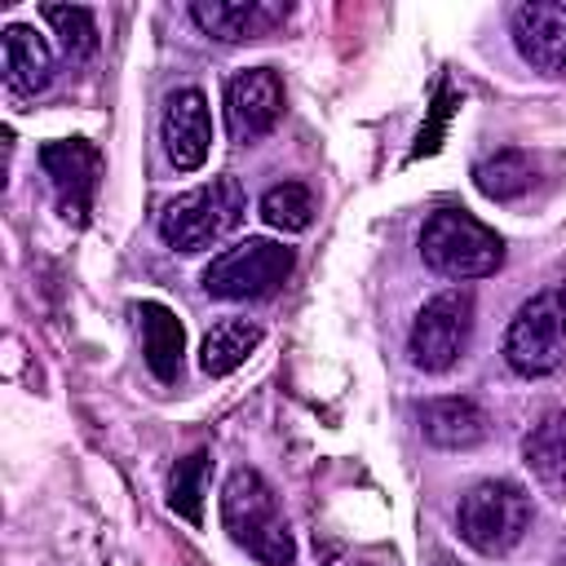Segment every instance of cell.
<instances>
[{"instance_id":"1","label":"cell","mask_w":566,"mask_h":566,"mask_svg":"<svg viewBox=\"0 0 566 566\" xmlns=\"http://www.w3.org/2000/svg\"><path fill=\"white\" fill-rule=\"evenodd\" d=\"M221 526L261 566H292L296 562V539L287 531L279 495L256 469H234L226 478V486H221Z\"/></svg>"},{"instance_id":"2","label":"cell","mask_w":566,"mask_h":566,"mask_svg":"<svg viewBox=\"0 0 566 566\" xmlns=\"http://www.w3.org/2000/svg\"><path fill=\"white\" fill-rule=\"evenodd\" d=\"M420 256L433 274L469 283V279H486L504 265V243L500 234L478 221L464 208H438L424 226H420Z\"/></svg>"},{"instance_id":"3","label":"cell","mask_w":566,"mask_h":566,"mask_svg":"<svg viewBox=\"0 0 566 566\" xmlns=\"http://www.w3.org/2000/svg\"><path fill=\"white\" fill-rule=\"evenodd\" d=\"M531 531V495L517 482L504 478H486L478 486H469L460 495L455 509V535L482 553V557H504L522 544V535Z\"/></svg>"},{"instance_id":"4","label":"cell","mask_w":566,"mask_h":566,"mask_svg":"<svg viewBox=\"0 0 566 566\" xmlns=\"http://www.w3.org/2000/svg\"><path fill=\"white\" fill-rule=\"evenodd\" d=\"M248 212L243 186L234 177H212L186 195H177L164 212H159V239L177 252H203L212 243H221Z\"/></svg>"},{"instance_id":"5","label":"cell","mask_w":566,"mask_h":566,"mask_svg":"<svg viewBox=\"0 0 566 566\" xmlns=\"http://www.w3.org/2000/svg\"><path fill=\"white\" fill-rule=\"evenodd\" d=\"M504 363L517 376H548L566 363V283L535 292L504 332Z\"/></svg>"},{"instance_id":"6","label":"cell","mask_w":566,"mask_h":566,"mask_svg":"<svg viewBox=\"0 0 566 566\" xmlns=\"http://www.w3.org/2000/svg\"><path fill=\"white\" fill-rule=\"evenodd\" d=\"M296 252L274 239H239L203 265V292L217 301H261L292 274Z\"/></svg>"},{"instance_id":"7","label":"cell","mask_w":566,"mask_h":566,"mask_svg":"<svg viewBox=\"0 0 566 566\" xmlns=\"http://www.w3.org/2000/svg\"><path fill=\"white\" fill-rule=\"evenodd\" d=\"M473 332V292L469 287H447L438 296H429L407 332V358L411 367L438 376L447 367H455V358L464 354Z\"/></svg>"},{"instance_id":"8","label":"cell","mask_w":566,"mask_h":566,"mask_svg":"<svg viewBox=\"0 0 566 566\" xmlns=\"http://www.w3.org/2000/svg\"><path fill=\"white\" fill-rule=\"evenodd\" d=\"M283 115V80L274 66H248L226 84V128L239 146L261 142Z\"/></svg>"},{"instance_id":"9","label":"cell","mask_w":566,"mask_h":566,"mask_svg":"<svg viewBox=\"0 0 566 566\" xmlns=\"http://www.w3.org/2000/svg\"><path fill=\"white\" fill-rule=\"evenodd\" d=\"M159 137H164V155L177 172H195L203 168L208 150H212V115H208V97L199 88H172L164 102V119H159Z\"/></svg>"},{"instance_id":"10","label":"cell","mask_w":566,"mask_h":566,"mask_svg":"<svg viewBox=\"0 0 566 566\" xmlns=\"http://www.w3.org/2000/svg\"><path fill=\"white\" fill-rule=\"evenodd\" d=\"M509 31H513L522 62H531L539 75L566 84V4H548V0L517 4Z\"/></svg>"},{"instance_id":"11","label":"cell","mask_w":566,"mask_h":566,"mask_svg":"<svg viewBox=\"0 0 566 566\" xmlns=\"http://www.w3.org/2000/svg\"><path fill=\"white\" fill-rule=\"evenodd\" d=\"M40 164H44V172L62 199V212L84 221L93 190H97V177H102V150L84 137H66V142H49L40 150Z\"/></svg>"},{"instance_id":"12","label":"cell","mask_w":566,"mask_h":566,"mask_svg":"<svg viewBox=\"0 0 566 566\" xmlns=\"http://www.w3.org/2000/svg\"><path fill=\"white\" fill-rule=\"evenodd\" d=\"M287 13H292V4H279V0H195L190 4L195 27L221 44L261 40L274 27H283Z\"/></svg>"},{"instance_id":"13","label":"cell","mask_w":566,"mask_h":566,"mask_svg":"<svg viewBox=\"0 0 566 566\" xmlns=\"http://www.w3.org/2000/svg\"><path fill=\"white\" fill-rule=\"evenodd\" d=\"M0 66H4L9 93L31 97V93H44V88L53 84L57 57H53L49 40H44L35 27L13 22V27H4V35H0Z\"/></svg>"},{"instance_id":"14","label":"cell","mask_w":566,"mask_h":566,"mask_svg":"<svg viewBox=\"0 0 566 566\" xmlns=\"http://www.w3.org/2000/svg\"><path fill=\"white\" fill-rule=\"evenodd\" d=\"M424 442L442 451H473L491 438V416L473 398H429L416 411Z\"/></svg>"},{"instance_id":"15","label":"cell","mask_w":566,"mask_h":566,"mask_svg":"<svg viewBox=\"0 0 566 566\" xmlns=\"http://www.w3.org/2000/svg\"><path fill=\"white\" fill-rule=\"evenodd\" d=\"M133 314H137L146 367H150L159 380H177V376H181V354H186V327H181V318H177L168 305H159V301L133 305Z\"/></svg>"},{"instance_id":"16","label":"cell","mask_w":566,"mask_h":566,"mask_svg":"<svg viewBox=\"0 0 566 566\" xmlns=\"http://www.w3.org/2000/svg\"><path fill=\"white\" fill-rule=\"evenodd\" d=\"M261 345V327L248 323V318H221L203 332V345H199V367L208 376H230L234 367L248 363V354Z\"/></svg>"},{"instance_id":"17","label":"cell","mask_w":566,"mask_h":566,"mask_svg":"<svg viewBox=\"0 0 566 566\" xmlns=\"http://www.w3.org/2000/svg\"><path fill=\"white\" fill-rule=\"evenodd\" d=\"M522 460L539 482L566 486V411H548L539 424H531L522 438Z\"/></svg>"},{"instance_id":"18","label":"cell","mask_w":566,"mask_h":566,"mask_svg":"<svg viewBox=\"0 0 566 566\" xmlns=\"http://www.w3.org/2000/svg\"><path fill=\"white\" fill-rule=\"evenodd\" d=\"M473 181L486 199L495 203H509V199H522L535 181V168H531V155L526 150H495L491 159H482L473 168Z\"/></svg>"},{"instance_id":"19","label":"cell","mask_w":566,"mask_h":566,"mask_svg":"<svg viewBox=\"0 0 566 566\" xmlns=\"http://www.w3.org/2000/svg\"><path fill=\"white\" fill-rule=\"evenodd\" d=\"M40 13H44V22L53 27L57 53H62L66 62H84V57L97 49V22H93V13H88L84 4H44Z\"/></svg>"},{"instance_id":"20","label":"cell","mask_w":566,"mask_h":566,"mask_svg":"<svg viewBox=\"0 0 566 566\" xmlns=\"http://www.w3.org/2000/svg\"><path fill=\"white\" fill-rule=\"evenodd\" d=\"M261 221L283 234H301L314 221V195L301 181H279L261 195Z\"/></svg>"},{"instance_id":"21","label":"cell","mask_w":566,"mask_h":566,"mask_svg":"<svg viewBox=\"0 0 566 566\" xmlns=\"http://www.w3.org/2000/svg\"><path fill=\"white\" fill-rule=\"evenodd\" d=\"M203 482H208V451H190L168 473V504L195 526L203 522Z\"/></svg>"},{"instance_id":"22","label":"cell","mask_w":566,"mask_h":566,"mask_svg":"<svg viewBox=\"0 0 566 566\" xmlns=\"http://www.w3.org/2000/svg\"><path fill=\"white\" fill-rule=\"evenodd\" d=\"M327 566H363V562H354V557H336V562H327Z\"/></svg>"}]
</instances>
